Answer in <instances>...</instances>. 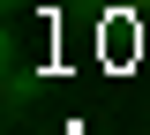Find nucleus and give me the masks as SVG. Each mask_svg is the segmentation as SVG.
Here are the masks:
<instances>
[{
  "label": "nucleus",
  "instance_id": "f257e3e1",
  "mask_svg": "<svg viewBox=\"0 0 150 135\" xmlns=\"http://www.w3.org/2000/svg\"><path fill=\"white\" fill-rule=\"evenodd\" d=\"M8 8H30V0H8Z\"/></svg>",
  "mask_w": 150,
  "mask_h": 135
},
{
  "label": "nucleus",
  "instance_id": "f03ea898",
  "mask_svg": "<svg viewBox=\"0 0 150 135\" xmlns=\"http://www.w3.org/2000/svg\"><path fill=\"white\" fill-rule=\"evenodd\" d=\"M128 8H150V0H128Z\"/></svg>",
  "mask_w": 150,
  "mask_h": 135
}]
</instances>
